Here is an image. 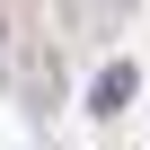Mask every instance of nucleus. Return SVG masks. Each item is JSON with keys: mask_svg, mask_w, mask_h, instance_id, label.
I'll use <instances>...</instances> for the list:
<instances>
[{"mask_svg": "<svg viewBox=\"0 0 150 150\" xmlns=\"http://www.w3.org/2000/svg\"><path fill=\"white\" fill-rule=\"evenodd\" d=\"M132 88H141V71H132V62H106L97 80H88V115H106V124H115V115L132 106Z\"/></svg>", "mask_w": 150, "mask_h": 150, "instance_id": "nucleus-1", "label": "nucleus"}]
</instances>
